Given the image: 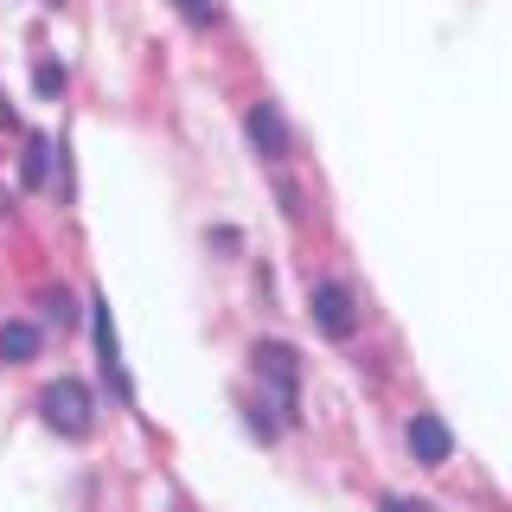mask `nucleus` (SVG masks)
<instances>
[{
	"label": "nucleus",
	"mask_w": 512,
	"mask_h": 512,
	"mask_svg": "<svg viewBox=\"0 0 512 512\" xmlns=\"http://www.w3.org/2000/svg\"><path fill=\"white\" fill-rule=\"evenodd\" d=\"M250 365H256V378L269 384V397H276L282 423H301V359H295V346L263 340V346L250 352Z\"/></svg>",
	"instance_id": "nucleus-1"
},
{
	"label": "nucleus",
	"mask_w": 512,
	"mask_h": 512,
	"mask_svg": "<svg viewBox=\"0 0 512 512\" xmlns=\"http://www.w3.org/2000/svg\"><path fill=\"white\" fill-rule=\"evenodd\" d=\"M39 410H45V423H52L58 436H71V442H84L96 429V397H90L84 378H52L45 397H39Z\"/></svg>",
	"instance_id": "nucleus-2"
},
{
	"label": "nucleus",
	"mask_w": 512,
	"mask_h": 512,
	"mask_svg": "<svg viewBox=\"0 0 512 512\" xmlns=\"http://www.w3.org/2000/svg\"><path fill=\"white\" fill-rule=\"evenodd\" d=\"M308 314H314V327L327 333V340H340V346L359 333V301H352V288L333 282V276L308 288Z\"/></svg>",
	"instance_id": "nucleus-3"
},
{
	"label": "nucleus",
	"mask_w": 512,
	"mask_h": 512,
	"mask_svg": "<svg viewBox=\"0 0 512 512\" xmlns=\"http://www.w3.org/2000/svg\"><path fill=\"white\" fill-rule=\"evenodd\" d=\"M90 333H96V359H103V378H109V391L122 397H135V384H128V365H122V346H116V314H109V301L96 295L90 301Z\"/></svg>",
	"instance_id": "nucleus-4"
},
{
	"label": "nucleus",
	"mask_w": 512,
	"mask_h": 512,
	"mask_svg": "<svg viewBox=\"0 0 512 512\" xmlns=\"http://www.w3.org/2000/svg\"><path fill=\"white\" fill-rule=\"evenodd\" d=\"M404 436H410V461H416V468H448V455H455V436H448V423L436 410H416Z\"/></svg>",
	"instance_id": "nucleus-5"
},
{
	"label": "nucleus",
	"mask_w": 512,
	"mask_h": 512,
	"mask_svg": "<svg viewBox=\"0 0 512 512\" xmlns=\"http://www.w3.org/2000/svg\"><path fill=\"white\" fill-rule=\"evenodd\" d=\"M244 128H250V148L263 154V160H288V122H282V109L269 103V96H256V103H250Z\"/></svg>",
	"instance_id": "nucleus-6"
},
{
	"label": "nucleus",
	"mask_w": 512,
	"mask_h": 512,
	"mask_svg": "<svg viewBox=\"0 0 512 512\" xmlns=\"http://www.w3.org/2000/svg\"><path fill=\"white\" fill-rule=\"evenodd\" d=\"M39 359V327L32 320H0V365H26Z\"/></svg>",
	"instance_id": "nucleus-7"
},
{
	"label": "nucleus",
	"mask_w": 512,
	"mask_h": 512,
	"mask_svg": "<svg viewBox=\"0 0 512 512\" xmlns=\"http://www.w3.org/2000/svg\"><path fill=\"white\" fill-rule=\"evenodd\" d=\"M20 173H26V186H45V180H52V141H45V135H26Z\"/></svg>",
	"instance_id": "nucleus-8"
},
{
	"label": "nucleus",
	"mask_w": 512,
	"mask_h": 512,
	"mask_svg": "<svg viewBox=\"0 0 512 512\" xmlns=\"http://www.w3.org/2000/svg\"><path fill=\"white\" fill-rule=\"evenodd\" d=\"M173 13H180V20H186V26H199V32H212L224 7H218V0H173Z\"/></svg>",
	"instance_id": "nucleus-9"
},
{
	"label": "nucleus",
	"mask_w": 512,
	"mask_h": 512,
	"mask_svg": "<svg viewBox=\"0 0 512 512\" xmlns=\"http://www.w3.org/2000/svg\"><path fill=\"white\" fill-rule=\"evenodd\" d=\"M32 84H39V96H58V90H64V64H52V58H45L39 71H32Z\"/></svg>",
	"instance_id": "nucleus-10"
},
{
	"label": "nucleus",
	"mask_w": 512,
	"mask_h": 512,
	"mask_svg": "<svg viewBox=\"0 0 512 512\" xmlns=\"http://www.w3.org/2000/svg\"><path fill=\"white\" fill-rule=\"evenodd\" d=\"M384 512H429L423 500H384Z\"/></svg>",
	"instance_id": "nucleus-11"
},
{
	"label": "nucleus",
	"mask_w": 512,
	"mask_h": 512,
	"mask_svg": "<svg viewBox=\"0 0 512 512\" xmlns=\"http://www.w3.org/2000/svg\"><path fill=\"white\" fill-rule=\"evenodd\" d=\"M45 7H58V0H45Z\"/></svg>",
	"instance_id": "nucleus-12"
},
{
	"label": "nucleus",
	"mask_w": 512,
	"mask_h": 512,
	"mask_svg": "<svg viewBox=\"0 0 512 512\" xmlns=\"http://www.w3.org/2000/svg\"><path fill=\"white\" fill-rule=\"evenodd\" d=\"M173 512H186V506H173Z\"/></svg>",
	"instance_id": "nucleus-13"
}]
</instances>
